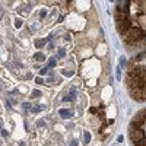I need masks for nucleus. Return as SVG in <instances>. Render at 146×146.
<instances>
[{"mask_svg": "<svg viewBox=\"0 0 146 146\" xmlns=\"http://www.w3.org/2000/svg\"><path fill=\"white\" fill-rule=\"evenodd\" d=\"M129 5H130V2H118V6H117V12H120V13H123V15L129 16V10H130Z\"/></svg>", "mask_w": 146, "mask_h": 146, "instance_id": "nucleus-4", "label": "nucleus"}, {"mask_svg": "<svg viewBox=\"0 0 146 146\" xmlns=\"http://www.w3.org/2000/svg\"><path fill=\"white\" fill-rule=\"evenodd\" d=\"M35 82H36V83H42V79H41V78H36Z\"/></svg>", "mask_w": 146, "mask_h": 146, "instance_id": "nucleus-22", "label": "nucleus"}, {"mask_svg": "<svg viewBox=\"0 0 146 146\" xmlns=\"http://www.w3.org/2000/svg\"><path fill=\"white\" fill-rule=\"evenodd\" d=\"M126 63H127L126 57H120V66H121V67H124V66H126Z\"/></svg>", "mask_w": 146, "mask_h": 146, "instance_id": "nucleus-12", "label": "nucleus"}, {"mask_svg": "<svg viewBox=\"0 0 146 146\" xmlns=\"http://www.w3.org/2000/svg\"><path fill=\"white\" fill-rule=\"evenodd\" d=\"M45 16H47V10L45 9L40 10V18H45Z\"/></svg>", "mask_w": 146, "mask_h": 146, "instance_id": "nucleus-13", "label": "nucleus"}, {"mask_svg": "<svg viewBox=\"0 0 146 146\" xmlns=\"http://www.w3.org/2000/svg\"><path fill=\"white\" fill-rule=\"evenodd\" d=\"M21 146H25V143H21Z\"/></svg>", "mask_w": 146, "mask_h": 146, "instance_id": "nucleus-26", "label": "nucleus"}, {"mask_svg": "<svg viewBox=\"0 0 146 146\" xmlns=\"http://www.w3.org/2000/svg\"><path fill=\"white\" fill-rule=\"evenodd\" d=\"M32 96H41V92L40 91H34L32 92Z\"/></svg>", "mask_w": 146, "mask_h": 146, "instance_id": "nucleus-17", "label": "nucleus"}, {"mask_svg": "<svg viewBox=\"0 0 146 146\" xmlns=\"http://www.w3.org/2000/svg\"><path fill=\"white\" fill-rule=\"evenodd\" d=\"M72 146H78V142H76V140H73V143H72Z\"/></svg>", "mask_w": 146, "mask_h": 146, "instance_id": "nucleus-25", "label": "nucleus"}, {"mask_svg": "<svg viewBox=\"0 0 146 146\" xmlns=\"http://www.w3.org/2000/svg\"><path fill=\"white\" fill-rule=\"evenodd\" d=\"M123 36L126 38L127 42H135V41L143 40L146 35H145V31H142V28H131L126 34H123Z\"/></svg>", "mask_w": 146, "mask_h": 146, "instance_id": "nucleus-1", "label": "nucleus"}, {"mask_svg": "<svg viewBox=\"0 0 146 146\" xmlns=\"http://www.w3.org/2000/svg\"><path fill=\"white\" fill-rule=\"evenodd\" d=\"M2 136H3V137H7V131H6L5 129L2 130Z\"/></svg>", "mask_w": 146, "mask_h": 146, "instance_id": "nucleus-20", "label": "nucleus"}, {"mask_svg": "<svg viewBox=\"0 0 146 146\" xmlns=\"http://www.w3.org/2000/svg\"><path fill=\"white\" fill-rule=\"evenodd\" d=\"M117 79H118V80L121 79V70H120V69H117Z\"/></svg>", "mask_w": 146, "mask_h": 146, "instance_id": "nucleus-18", "label": "nucleus"}, {"mask_svg": "<svg viewBox=\"0 0 146 146\" xmlns=\"http://www.w3.org/2000/svg\"><path fill=\"white\" fill-rule=\"evenodd\" d=\"M47 70H48V67H44V69H41V75H45V73H47Z\"/></svg>", "mask_w": 146, "mask_h": 146, "instance_id": "nucleus-21", "label": "nucleus"}, {"mask_svg": "<svg viewBox=\"0 0 146 146\" xmlns=\"http://www.w3.org/2000/svg\"><path fill=\"white\" fill-rule=\"evenodd\" d=\"M56 66V58H50V62H48V69H50V67H54Z\"/></svg>", "mask_w": 146, "mask_h": 146, "instance_id": "nucleus-11", "label": "nucleus"}, {"mask_svg": "<svg viewBox=\"0 0 146 146\" xmlns=\"http://www.w3.org/2000/svg\"><path fill=\"white\" fill-rule=\"evenodd\" d=\"M83 135H85V143H89L91 142V135H89L88 131H85Z\"/></svg>", "mask_w": 146, "mask_h": 146, "instance_id": "nucleus-10", "label": "nucleus"}, {"mask_svg": "<svg viewBox=\"0 0 146 146\" xmlns=\"http://www.w3.org/2000/svg\"><path fill=\"white\" fill-rule=\"evenodd\" d=\"M34 58H35V60H40V62H42V60H45V56L41 54V53H36V54L34 56Z\"/></svg>", "mask_w": 146, "mask_h": 146, "instance_id": "nucleus-9", "label": "nucleus"}, {"mask_svg": "<svg viewBox=\"0 0 146 146\" xmlns=\"http://www.w3.org/2000/svg\"><path fill=\"white\" fill-rule=\"evenodd\" d=\"M143 58H146V53H140L139 56H136L135 58H133V62H135V63H139L140 60H143Z\"/></svg>", "mask_w": 146, "mask_h": 146, "instance_id": "nucleus-7", "label": "nucleus"}, {"mask_svg": "<svg viewBox=\"0 0 146 146\" xmlns=\"http://www.w3.org/2000/svg\"><path fill=\"white\" fill-rule=\"evenodd\" d=\"M130 137H131V140L135 142V143H139L142 139H145V131L142 129L135 127V131L131 130V133H130Z\"/></svg>", "mask_w": 146, "mask_h": 146, "instance_id": "nucleus-3", "label": "nucleus"}, {"mask_svg": "<svg viewBox=\"0 0 146 146\" xmlns=\"http://www.w3.org/2000/svg\"><path fill=\"white\" fill-rule=\"evenodd\" d=\"M137 21H139V23L142 25V31H146V15H140L137 18Z\"/></svg>", "mask_w": 146, "mask_h": 146, "instance_id": "nucleus-6", "label": "nucleus"}, {"mask_svg": "<svg viewBox=\"0 0 146 146\" xmlns=\"http://www.w3.org/2000/svg\"><path fill=\"white\" fill-rule=\"evenodd\" d=\"M58 114H60V117H62V118H70V117H72L70 110H60Z\"/></svg>", "mask_w": 146, "mask_h": 146, "instance_id": "nucleus-5", "label": "nucleus"}, {"mask_svg": "<svg viewBox=\"0 0 146 146\" xmlns=\"http://www.w3.org/2000/svg\"><path fill=\"white\" fill-rule=\"evenodd\" d=\"M115 25H117V29H118V32L123 35V34H126L129 29H131L133 27H131V21L127 18V19H123V21H117L115 22Z\"/></svg>", "mask_w": 146, "mask_h": 146, "instance_id": "nucleus-2", "label": "nucleus"}, {"mask_svg": "<svg viewBox=\"0 0 146 146\" xmlns=\"http://www.w3.org/2000/svg\"><path fill=\"white\" fill-rule=\"evenodd\" d=\"M63 101H66V102H67V101H72V98H70V96H64Z\"/></svg>", "mask_w": 146, "mask_h": 146, "instance_id": "nucleus-23", "label": "nucleus"}, {"mask_svg": "<svg viewBox=\"0 0 146 146\" xmlns=\"http://www.w3.org/2000/svg\"><path fill=\"white\" fill-rule=\"evenodd\" d=\"M63 75H66V76H72V75H73V72H64V70H63Z\"/></svg>", "mask_w": 146, "mask_h": 146, "instance_id": "nucleus-19", "label": "nucleus"}, {"mask_svg": "<svg viewBox=\"0 0 146 146\" xmlns=\"http://www.w3.org/2000/svg\"><path fill=\"white\" fill-rule=\"evenodd\" d=\"M22 107L25 108V110H28V108H31V104H29V102H23V104H22Z\"/></svg>", "mask_w": 146, "mask_h": 146, "instance_id": "nucleus-16", "label": "nucleus"}, {"mask_svg": "<svg viewBox=\"0 0 146 146\" xmlns=\"http://www.w3.org/2000/svg\"><path fill=\"white\" fill-rule=\"evenodd\" d=\"M15 27H16V28H21V27H22V21H21V19H16V21H15Z\"/></svg>", "mask_w": 146, "mask_h": 146, "instance_id": "nucleus-14", "label": "nucleus"}, {"mask_svg": "<svg viewBox=\"0 0 146 146\" xmlns=\"http://www.w3.org/2000/svg\"><path fill=\"white\" fill-rule=\"evenodd\" d=\"M38 111H40V107H35V108H34V111H32V113H38Z\"/></svg>", "mask_w": 146, "mask_h": 146, "instance_id": "nucleus-24", "label": "nucleus"}, {"mask_svg": "<svg viewBox=\"0 0 146 146\" xmlns=\"http://www.w3.org/2000/svg\"><path fill=\"white\" fill-rule=\"evenodd\" d=\"M64 54H66V50H58V57H64Z\"/></svg>", "mask_w": 146, "mask_h": 146, "instance_id": "nucleus-15", "label": "nucleus"}, {"mask_svg": "<svg viewBox=\"0 0 146 146\" xmlns=\"http://www.w3.org/2000/svg\"><path fill=\"white\" fill-rule=\"evenodd\" d=\"M45 41H47V40H38V41H35V47H36V48H42V47L45 45Z\"/></svg>", "mask_w": 146, "mask_h": 146, "instance_id": "nucleus-8", "label": "nucleus"}]
</instances>
